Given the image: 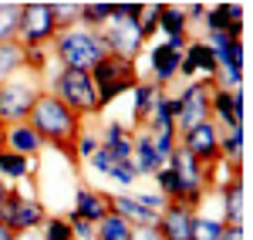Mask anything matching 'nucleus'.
Instances as JSON below:
<instances>
[{
    "mask_svg": "<svg viewBox=\"0 0 253 240\" xmlns=\"http://www.w3.org/2000/svg\"><path fill=\"white\" fill-rule=\"evenodd\" d=\"M78 220H88V223H101L108 213H112V200H108V193H101L95 186H84L81 183L78 190H75V210H71Z\"/></svg>",
    "mask_w": 253,
    "mask_h": 240,
    "instance_id": "4468645a",
    "label": "nucleus"
},
{
    "mask_svg": "<svg viewBox=\"0 0 253 240\" xmlns=\"http://www.w3.org/2000/svg\"><path fill=\"white\" fill-rule=\"evenodd\" d=\"M34 169H38V159H27V156L0 149V180H31Z\"/></svg>",
    "mask_w": 253,
    "mask_h": 240,
    "instance_id": "412c9836",
    "label": "nucleus"
},
{
    "mask_svg": "<svg viewBox=\"0 0 253 240\" xmlns=\"http://www.w3.org/2000/svg\"><path fill=\"white\" fill-rule=\"evenodd\" d=\"M91 81H95V92H98V105H101V112H105V105H112L118 95H125V92H132L138 85L135 78V64L132 61H122L115 54H108V58H101L88 71Z\"/></svg>",
    "mask_w": 253,
    "mask_h": 240,
    "instance_id": "423d86ee",
    "label": "nucleus"
},
{
    "mask_svg": "<svg viewBox=\"0 0 253 240\" xmlns=\"http://www.w3.org/2000/svg\"><path fill=\"white\" fill-rule=\"evenodd\" d=\"M17 20H20V3H0V44L17 41Z\"/></svg>",
    "mask_w": 253,
    "mask_h": 240,
    "instance_id": "a878e982",
    "label": "nucleus"
},
{
    "mask_svg": "<svg viewBox=\"0 0 253 240\" xmlns=\"http://www.w3.org/2000/svg\"><path fill=\"white\" fill-rule=\"evenodd\" d=\"M47 220L44 213V203L34 196H24V190H10L7 200L0 203V223L14 234H27V230H38L41 223Z\"/></svg>",
    "mask_w": 253,
    "mask_h": 240,
    "instance_id": "1a4fd4ad",
    "label": "nucleus"
},
{
    "mask_svg": "<svg viewBox=\"0 0 253 240\" xmlns=\"http://www.w3.org/2000/svg\"><path fill=\"white\" fill-rule=\"evenodd\" d=\"M58 38V24L51 14V3H20L17 41L24 48H44Z\"/></svg>",
    "mask_w": 253,
    "mask_h": 240,
    "instance_id": "6e6552de",
    "label": "nucleus"
},
{
    "mask_svg": "<svg viewBox=\"0 0 253 240\" xmlns=\"http://www.w3.org/2000/svg\"><path fill=\"white\" fill-rule=\"evenodd\" d=\"M219 237H223V223L213 220V217H199V213H196L189 240H219Z\"/></svg>",
    "mask_w": 253,
    "mask_h": 240,
    "instance_id": "bb28decb",
    "label": "nucleus"
},
{
    "mask_svg": "<svg viewBox=\"0 0 253 240\" xmlns=\"http://www.w3.org/2000/svg\"><path fill=\"white\" fill-rule=\"evenodd\" d=\"M149 58H152V85L159 88H166L169 81L179 75V61H182V44H175V41H159L156 48L149 51Z\"/></svg>",
    "mask_w": 253,
    "mask_h": 240,
    "instance_id": "9b49d317",
    "label": "nucleus"
},
{
    "mask_svg": "<svg viewBox=\"0 0 253 240\" xmlns=\"http://www.w3.org/2000/svg\"><path fill=\"white\" fill-rule=\"evenodd\" d=\"M213 78H199L189 81L182 88V95L172 98V122H175V136L189 132L199 122H210V101H213Z\"/></svg>",
    "mask_w": 253,
    "mask_h": 240,
    "instance_id": "0eeeda50",
    "label": "nucleus"
},
{
    "mask_svg": "<svg viewBox=\"0 0 253 240\" xmlns=\"http://www.w3.org/2000/svg\"><path fill=\"white\" fill-rule=\"evenodd\" d=\"M108 200H112V213H118L122 220H128L132 227H156L159 223V213L145 210L132 193H108Z\"/></svg>",
    "mask_w": 253,
    "mask_h": 240,
    "instance_id": "f3484780",
    "label": "nucleus"
},
{
    "mask_svg": "<svg viewBox=\"0 0 253 240\" xmlns=\"http://www.w3.org/2000/svg\"><path fill=\"white\" fill-rule=\"evenodd\" d=\"M182 14H189V17H203V14H206V7H203V3H193V7H189V10H182Z\"/></svg>",
    "mask_w": 253,
    "mask_h": 240,
    "instance_id": "c9c22d12",
    "label": "nucleus"
},
{
    "mask_svg": "<svg viewBox=\"0 0 253 240\" xmlns=\"http://www.w3.org/2000/svg\"><path fill=\"white\" fill-rule=\"evenodd\" d=\"M88 162L95 166L98 173H105V176H108V173H112V166H115V159L108 156V149H101V145H98V152H95V156H91Z\"/></svg>",
    "mask_w": 253,
    "mask_h": 240,
    "instance_id": "473e14b6",
    "label": "nucleus"
},
{
    "mask_svg": "<svg viewBox=\"0 0 253 240\" xmlns=\"http://www.w3.org/2000/svg\"><path fill=\"white\" fill-rule=\"evenodd\" d=\"M27 125L34 129L41 136L44 145H54L61 149L68 159L78 166V152H75V145H78V136H81V119L75 112H68L64 105H61L51 92H44L38 101H34V108H31V115H27Z\"/></svg>",
    "mask_w": 253,
    "mask_h": 240,
    "instance_id": "f257e3e1",
    "label": "nucleus"
},
{
    "mask_svg": "<svg viewBox=\"0 0 253 240\" xmlns=\"http://www.w3.org/2000/svg\"><path fill=\"white\" fill-rule=\"evenodd\" d=\"M135 119H132V129H142L145 125V119H149V108H152V101L159 98V85H152V81H138L135 88Z\"/></svg>",
    "mask_w": 253,
    "mask_h": 240,
    "instance_id": "5701e85b",
    "label": "nucleus"
},
{
    "mask_svg": "<svg viewBox=\"0 0 253 240\" xmlns=\"http://www.w3.org/2000/svg\"><path fill=\"white\" fill-rule=\"evenodd\" d=\"M203 24L210 34H230V38H240L243 31V7L240 3H219L213 10L203 14Z\"/></svg>",
    "mask_w": 253,
    "mask_h": 240,
    "instance_id": "2eb2a0df",
    "label": "nucleus"
},
{
    "mask_svg": "<svg viewBox=\"0 0 253 240\" xmlns=\"http://www.w3.org/2000/svg\"><path fill=\"white\" fill-rule=\"evenodd\" d=\"M14 240H41V230H27V234H17Z\"/></svg>",
    "mask_w": 253,
    "mask_h": 240,
    "instance_id": "e433bc0d",
    "label": "nucleus"
},
{
    "mask_svg": "<svg viewBox=\"0 0 253 240\" xmlns=\"http://www.w3.org/2000/svg\"><path fill=\"white\" fill-rule=\"evenodd\" d=\"M223 227H240L243 223V183L240 176L223 183Z\"/></svg>",
    "mask_w": 253,
    "mask_h": 240,
    "instance_id": "aec40b11",
    "label": "nucleus"
},
{
    "mask_svg": "<svg viewBox=\"0 0 253 240\" xmlns=\"http://www.w3.org/2000/svg\"><path fill=\"white\" fill-rule=\"evenodd\" d=\"M75 152H78V162L81 159H91L98 152V136L91 132V129H81V136H78V145H75Z\"/></svg>",
    "mask_w": 253,
    "mask_h": 240,
    "instance_id": "c756f323",
    "label": "nucleus"
},
{
    "mask_svg": "<svg viewBox=\"0 0 253 240\" xmlns=\"http://www.w3.org/2000/svg\"><path fill=\"white\" fill-rule=\"evenodd\" d=\"M112 17V3H81L78 7V24L88 31H101V24Z\"/></svg>",
    "mask_w": 253,
    "mask_h": 240,
    "instance_id": "393cba45",
    "label": "nucleus"
},
{
    "mask_svg": "<svg viewBox=\"0 0 253 240\" xmlns=\"http://www.w3.org/2000/svg\"><path fill=\"white\" fill-rule=\"evenodd\" d=\"M145 14V7L142 3H112V17L101 24V41H105V48H108V54H115L122 61H132L142 54V48H145V38H142V31H138V20Z\"/></svg>",
    "mask_w": 253,
    "mask_h": 240,
    "instance_id": "f03ea898",
    "label": "nucleus"
},
{
    "mask_svg": "<svg viewBox=\"0 0 253 240\" xmlns=\"http://www.w3.org/2000/svg\"><path fill=\"white\" fill-rule=\"evenodd\" d=\"M156 27H162V31L169 34V41L186 44L189 20H186V14H182L179 7H172V3H156Z\"/></svg>",
    "mask_w": 253,
    "mask_h": 240,
    "instance_id": "6ab92c4d",
    "label": "nucleus"
},
{
    "mask_svg": "<svg viewBox=\"0 0 253 240\" xmlns=\"http://www.w3.org/2000/svg\"><path fill=\"white\" fill-rule=\"evenodd\" d=\"M14 237H17V234H14V230H7V227L0 223V240H14Z\"/></svg>",
    "mask_w": 253,
    "mask_h": 240,
    "instance_id": "58836bf2",
    "label": "nucleus"
},
{
    "mask_svg": "<svg viewBox=\"0 0 253 240\" xmlns=\"http://www.w3.org/2000/svg\"><path fill=\"white\" fill-rule=\"evenodd\" d=\"M179 75H186V78H193V75L216 78V58H213V51H210L206 41H193L186 48V54L179 61Z\"/></svg>",
    "mask_w": 253,
    "mask_h": 240,
    "instance_id": "dca6fc26",
    "label": "nucleus"
},
{
    "mask_svg": "<svg viewBox=\"0 0 253 240\" xmlns=\"http://www.w3.org/2000/svg\"><path fill=\"white\" fill-rule=\"evenodd\" d=\"M175 142H179V149L186 156H193L206 169V180H210V169L219 166V129H216L213 122H199L189 132H179Z\"/></svg>",
    "mask_w": 253,
    "mask_h": 240,
    "instance_id": "9d476101",
    "label": "nucleus"
},
{
    "mask_svg": "<svg viewBox=\"0 0 253 240\" xmlns=\"http://www.w3.org/2000/svg\"><path fill=\"white\" fill-rule=\"evenodd\" d=\"M193 220H196V210L186 206V203H166V210L159 213V234L166 240H189L193 234Z\"/></svg>",
    "mask_w": 253,
    "mask_h": 240,
    "instance_id": "f8f14e48",
    "label": "nucleus"
},
{
    "mask_svg": "<svg viewBox=\"0 0 253 240\" xmlns=\"http://www.w3.org/2000/svg\"><path fill=\"white\" fill-rule=\"evenodd\" d=\"M41 240H75L71 223L64 220V217H47V220L41 223Z\"/></svg>",
    "mask_w": 253,
    "mask_h": 240,
    "instance_id": "cd10ccee",
    "label": "nucleus"
},
{
    "mask_svg": "<svg viewBox=\"0 0 253 240\" xmlns=\"http://www.w3.org/2000/svg\"><path fill=\"white\" fill-rule=\"evenodd\" d=\"M0 149L7 152H17V156H27V159H38V152L44 149L41 136L27 125V122H14L0 132Z\"/></svg>",
    "mask_w": 253,
    "mask_h": 240,
    "instance_id": "ddd939ff",
    "label": "nucleus"
},
{
    "mask_svg": "<svg viewBox=\"0 0 253 240\" xmlns=\"http://www.w3.org/2000/svg\"><path fill=\"white\" fill-rule=\"evenodd\" d=\"M44 95V75H34L27 68H20L10 81L0 85V119L3 125H14V122H27L34 101Z\"/></svg>",
    "mask_w": 253,
    "mask_h": 240,
    "instance_id": "20e7f679",
    "label": "nucleus"
},
{
    "mask_svg": "<svg viewBox=\"0 0 253 240\" xmlns=\"http://www.w3.org/2000/svg\"><path fill=\"white\" fill-rule=\"evenodd\" d=\"M219 240H243V223L240 227H223V237Z\"/></svg>",
    "mask_w": 253,
    "mask_h": 240,
    "instance_id": "f704fd0d",
    "label": "nucleus"
},
{
    "mask_svg": "<svg viewBox=\"0 0 253 240\" xmlns=\"http://www.w3.org/2000/svg\"><path fill=\"white\" fill-rule=\"evenodd\" d=\"M108 176H112V180H118L122 186H132V183L138 180V173H135V166H132V162H115Z\"/></svg>",
    "mask_w": 253,
    "mask_h": 240,
    "instance_id": "2f4dec72",
    "label": "nucleus"
},
{
    "mask_svg": "<svg viewBox=\"0 0 253 240\" xmlns=\"http://www.w3.org/2000/svg\"><path fill=\"white\" fill-rule=\"evenodd\" d=\"M78 7L81 3H51V14H54L58 31H68V27L78 24Z\"/></svg>",
    "mask_w": 253,
    "mask_h": 240,
    "instance_id": "c85d7f7f",
    "label": "nucleus"
},
{
    "mask_svg": "<svg viewBox=\"0 0 253 240\" xmlns=\"http://www.w3.org/2000/svg\"><path fill=\"white\" fill-rule=\"evenodd\" d=\"M132 223L122 220L118 213H108L101 223H95V240H132Z\"/></svg>",
    "mask_w": 253,
    "mask_h": 240,
    "instance_id": "b1692460",
    "label": "nucleus"
},
{
    "mask_svg": "<svg viewBox=\"0 0 253 240\" xmlns=\"http://www.w3.org/2000/svg\"><path fill=\"white\" fill-rule=\"evenodd\" d=\"M51 95H54L68 112H75L81 122L101 112L95 81H91L88 71H68V68H61L58 75H54V88H51Z\"/></svg>",
    "mask_w": 253,
    "mask_h": 240,
    "instance_id": "39448f33",
    "label": "nucleus"
},
{
    "mask_svg": "<svg viewBox=\"0 0 253 240\" xmlns=\"http://www.w3.org/2000/svg\"><path fill=\"white\" fill-rule=\"evenodd\" d=\"M7 193H10V183H7V180H0V203L7 200Z\"/></svg>",
    "mask_w": 253,
    "mask_h": 240,
    "instance_id": "4c0bfd02",
    "label": "nucleus"
},
{
    "mask_svg": "<svg viewBox=\"0 0 253 240\" xmlns=\"http://www.w3.org/2000/svg\"><path fill=\"white\" fill-rule=\"evenodd\" d=\"M132 166H135L138 176H156V169H162V162L156 156V145H152V136L145 129H135V139H132Z\"/></svg>",
    "mask_w": 253,
    "mask_h": 240,
    "instance_id": "a211bd4d",
    "label": "nucleus"
},
{
    "mask_svg": "<svg viewBox=\"0 0 253 240\" xmlns=\"http://www.w3.org/2000/svg\"><path fill=\"white\" fill-rule=\"evenodd\" d=\"M24 68V44L20 41H3L0 44V85L10 81Z\"/></svg>",
    "mask_w": 253,
    "mask_h": 240,
    "instance_id": "4be33fe9",
    "label": "nucleus"
},
{
    "mask_svg": "<svg viewBox=\"0 0 253 240\" xmlns=\"http://www.w3.org/2000/svg\"><path fill=\"white\" fill-rule=\"evenodd\" d=\"M64 220L71 223V234H75V240H95V223H88V220H78L75 213H68Z\"/></svg>",
    "mask_w": 253,
    "mask_h": 240,
    "instance_id": "7c9ffc66",
    "label": "nucleus"
},
{
    "mask_svg": "<svg viewBox=\"0 0 253 240\" xmlns=\"http://www.w3.org/2000/svg\"><path fill=\"white\" fill-rule=\"evenodd\" d=\"M132 240H166L159 234V227H135L132 230Z\"/></svg>",
    "mask_w": 253,
    "mask_h": 240,
    "instance_id": "72a5a7b5",
    "label": "nucleus"
},
{
    "mask_svg": "<svg viewBox=\"0 0 253 240\" xmlns=\"http://www.w3.org/2000/svg\"><path fill=\"white\" fill-rule=\"evenodd\" d=\"M51 44H54V58L68 71H91L101 58H108V48H105L101 34L81 27V24L68 27V31H58V38Z\"/></svg>",
    "mask_w": 253,
    "mask_h": 240,
    "instance_id": "7ed1b4c3",
    "label": "nucleus"
},
{
    "mask_svg": "<svg viewBox=\"0 0 253 240\" xmlns=\"http://www.w3.org/2000/svg\"><path fill=\"white\" fill-rule=\"evenodd\" d=\"M3 129H7V125H3V119H0V132H3Z\"/></svg>",
    "mask_w": 253,
    "mask_h": 240,
    "instance_id": "ea45409f",
    "label": "nucleus"
}]
</instances>
